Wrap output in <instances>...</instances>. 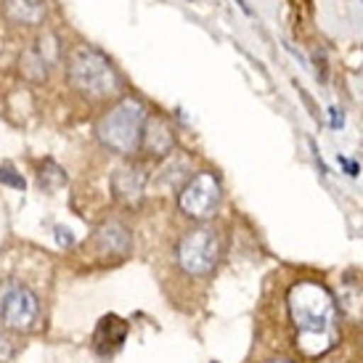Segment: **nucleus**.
<instances>
[{
	"instance_id": "nucleus-1",
	"label": "nucleus",
	"mask_w": 363,
	"mask_h": 363,
	"mask_svg": "<svg viewBox=\"0 0 363 363\" xmlns=\"http://www.w3.org/2000/svg\"><path fill=\"white\" fill-rule=\"evenodd\" d=\"M289 318H292L297 347L305 355H323L340 337L337 303L332 292L318 281H300L289 289Z\"/></svg>"
},
{
	"instance_id": "nucleus-2",
	"label": "nucleus",
	"mask_w": 363,
	"mask_h": 363,
	"mask_svg": "<svg viewBox=\"0 0 363 363\" xmlns=\"http://www.w3.org/2000/svg\"><path fill=\"white\" fill-rule=\"evenodd\" d=\"M67 77L72 88L91 99V101H106L117 96L122 88V80L109 56L93 45H77L67 56Z\"/></svg>"
},
{
	"instance_id": "nucleus-3",
	"label": "nucleus",
	"mask_w": 363,
	"mask_h": 363,
	"mask_svg": "<svg viewBox=\"0 0 363 363\" xmlns=\"http://www.w3.org/2000/svg\"><path fill=\"white\" fill-rule=\"evenodd\" d=\"M149 120L146 106L141 99H122L109 111H104L101 120L96 122V135L104 149L128 157L141 146L143 125Z\"/></svg>"
},
{
	"instance_id": "nucleus-4",
	"label": "nucleus",
	"mask_w": 363,
	"mask_h": 363,
	"mask_svg": "<svg viewBox=\"0 0 363 363\" xmlns=\"http://www.w3.org/2000/svg\"><path fill=\"white\" fill-rule=\"evenodd\" d=\"M175 260L181 265V271L189 276H207L220 260V233L210 225L186 231L178 242Z\"/></svg>"
},
{
	"instance_id": "nucleus-5",
	"label": "nucleus",
	"mask_w": 363,
	"mask_h": 363,
	"mask_svg": "<svg viewBox=\"0 0 363 363\" xmlns=\"http://www.w3.org/2000/svg\"><path fill=\"white\" fill-rule=\"evenodd\" d=\"M220 199H223L220 181H218L215 172H207V170L191 175L186 181V186L178 191V207H181V212L186 218L199 223L215 218V212L220 207Z\"/></svg>"
},
{
	"instance_id": "nucleus-6",
	"label": "nucleus",
	"mask_w": 363,
	"mask_h": 363,
	"mask_svg": "<svg viewBox=\"0 0 363 363\" xmlns=\"http://www.w3.org/2000/svg\"><path fill=\"white\" fill-rule=\"evenodd\" d=\"M40 303L30 286L19 281L0 284V326L9 332H27L38 321Z\"/></svg>"
},
{
	"instance_id": "nucleus-7",
	"label": "nucleus",
	"mask_w": 363,
	"mask_h": 363,
	"mask_svg": "<svg viewBox=\"0 0 363 363\" xmlns=\"http://www.w3.org/2000/svg\"><path fill=\"white\" fill-rule=\"evenodd\" d=\"M61 56V43L59 38L53 35V32H43L38 40L30 45V51L21 53V74L24 77H30V80L35 82H43L45 77H48V72H51V67L59 61Z\"/></svg>"
},
{
	"instance_id": "nucleus-8",
	"label": "nucleus",
	"mask_w": 363,
	"mask_h": 363,
	"mask_svg": "<svg viewBox=\"0 0 363 363\" xmlns=\"http://www.w3.org/2000/svg\"><path fill=\"white\" fill-rule=\"evenodd\" d=\"M146 181H149V175H146V170H143L141 164H135V162L122 164L111 175V194L125 207H138L143 202Z\"/></svg>"
},
{
	"instance_id": "nucleus-9",
	"label": "nucleus",
	"mask_w": 363,
	"mask_h": 363,
	"mask_svg": "<svg viewBox=\"0 0 363 363\" xmlns=\"http://www.w3.org/2000/svg\"><path fill=\"white\" fill-rule=\"evenodd\" d=\"M141 146L152 160L170 157L172 149H175V128H172V122L167 117H162V114L149 117L146 125H143Z\"/></svg>"
},
{
	"instance_id": "nucleus-10",
	"label": "nucleus",
	"mask_w": 363,
	"mask_h": 363,
	"mask_svg": "<svg viewBox=\"0 0 363 363\" xmlns=\"http://www.w3.org/2000/svg\"><path fill=\"white\" fill-rule=\"evenodd\" d=\"M93 244H96V250L104 257H117L120 260V257H125V255L130 252L133 239H130V231L125 228V223L106 220L93 231Z\"/></svg>"
},
{
	"instance_id": "nucleus-11",
	"label": "nucleus",
	"mask_w": 363,
	"mask_h": 363,
	"mask_svg": "<svg viewBox=\"0 0 363 363\" xmlns=\"http://www.w3.org/2000/svg\"><path fill=\"white\" fill-rule=\"evenodd\" d=\"M125 337H128V323L120 315H104L93 337V347L99 355H114L122 347Z\"/></svg>"
},
{
	"instance_id": "nucleus-12",
	"label": "nucleus",
	"mask_w": 363,
	"mask_h": 363,
	"mask_svg": "<svg viewBox=\"0 0 363 363\" xmlns=\"http://www.w3.org/2000/svg\"><path fill=\"white\" fill-rule=\"evenodd\" d=\"M3 11L13 24H40L45 9L38 0H3Z\"/></svg>"
},
{
	"instance_id": "nucleus-13",
	"label": "nucleus",
	"mask_w": 363,
	"mask_h": 363,
	"mask_svg": "<svg viewBox=\"0 0 363 363\" xmlns=\"http://www.w3.org/2000/svg\"><path fill=\"white\" fill-rule=\"evenodd\" d=\"M40 183L45 189H59V186L67 183V175H64V170L53 160H45L40 170Z\"/></svg>"
},
{
	"instance_id": "nucleus-14",
	"label": "nucleus",
	"mask_w": 363,
	"mask_h": 363,
	"mask_svg": "<svg viewBox=\"0 0 363 363\" xmlns=\"http://www.w3.org/2000/svg\"><path fill=\"white\" fill-rule=\"evenodd\" d=\"M0 183H6V186H11V189H24V186H27V181L21 178L19 172H16V167L9 164V162L0 167Z\"/></svg>"
},
{
	"instance_id": "nucleus-15",
	"label": "nucleus",
	"mask_w": 363,
	"mask_h": 363,
	"mask_svg": "<svg viewBox=\"0 0 363 363\" xmlns=\"http://www.w3.org/2000/svg\"><path fill=\"white\" fill-rule=\"evenodd\" d=\"M53 233H56V242H59L61 247H72V244H74V236H72L69 228H64V225H56V228H53Z\"/></svg>"
},
{
	"instance_id": "nucleus-16",
	"label": "nucleus",
	"mask_w": 363,
	"mask_h": 363,
	"mask_svg": "<svg viewBox=\"0 0 363 363\" xmlns=\"http://www.w3.org/2000/svg\"><path fill=\"white\" fill-rule=\"evenodd\" d=\"M337 162H340V167H342V170L347 172V175H350V178H355V175H358V170H361V167H358V162L347 160V157H342V154H340V157H337Z\"/></svg>"
},
{
	"instance_id": "nucleus-17",
	"label": "nucleus",
	"mask_w": 363,
	"mask_h": 363,
	"mask_svg": "<svg viewBox=\"0 0 363 363\" xmlns=\"http://www.w3.org/2000/svg\"><path fill=\"white\" fill-rule=\"evenodd\" d=\"M329 117H332V128H334V130H342L345 114L340 111V106H332V109H329Z\"/></svg>"
},
{
	"instance_id": "nucleus-18",
	"label": "nucleus",
	"mask_w": 363,
	"mask_h": 363,
	"mask_svg": "<svg viewBox=\"0 0 363 363\" xmlns=\"http://www.w3.org/2000/svg\"><path fill=\"white\" fill-rule=\"evenodd\" d=\"M13 355V347H11V342L3 337V332H0V363H6Z\"/></svg>"
},
{
	"instance_id": "nucleus-19",
	"label": "nucleus",
	"mask_w": 363,
	"mask_h": 363,
	"mask_svg": "<svg viewBox=\"0 0 363 363\" xmlns=\"http://www.w3.org/2000/svg\"><path fill=\"white\" fill-rule=\"evenodd\" d=\"M268 363H292V361H268Z\"/></svg>"
}]
</instances>
